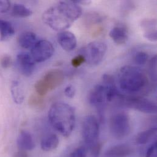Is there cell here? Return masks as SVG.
Returning <instances> with one entry per match:
<instances>
[{"mask_svg":"<svg viewBox=\"0 0 157 157\" xmlns=\"http://www.w3.org/2000/svg\"><path fill=\"white\" fill-rule=\"evenodd\" d=\"M81 14V8L73 1H59L44 12L42 20L52 29L61 32L71 27Z\"/></svg>","mask_w":157,"mask_h":157,"instance_id":"obj_1","label":"cell"},{"mask_svg":"<svg viewBox=\"0 0 157 157\" xmlns=\"http://www.w3.org/2000/svg\"><path fill=\"white\" fill-rule=\"evenodd\" d=\"M48 120L58 133L64 137H69L75 125V111L71 105L66 103H55L48 111Z\"/></svg>","mask_w":157,"mask_h":157,"instance_id":"obj_2","label":"cell"},{"mask_svg":"<svg viewBox=\"0 0 157 157\" xmlns=\"http://www.w3.org/2000/svg\"><path fill=\"white\" fill-rule=\"evenodd\" d=\"M148 83L146 74L140 68L125 66L121 68L119 75L120 88L128 93H136L144 89Z\"/></svg>","mask_w":157,"mask_h":157,"instance_id":"obj_3","label":"cell"},{"mask_svg":"<svg viewBox=\"0 0 157 157\" xmlns=\"http://www.w3.org/2000/svg\"><path fill=\"white\" fill-rule=\"evenodd\" d=\"M64 80V75L63 71L59 69L51 70L36 82L35 89L40 96H44L49 91L59 86Z\"/></svg>","mask_w":157,"mask_h":157,"instance_id":"obj_4","label":"cell"},{"mask_svg":"<svg viewBox=\"0 0 157 157\" xmlns=\"http://www.w3.org/2000/svg\"><path fill=\"white\" fill-rule=\"evenodd\" d=\"M109 128L113 136L117 140H122L131 132L129 116L125 113H117L110 119Z\"/></svg>","mask_w":157,"mask_h":157,"instance_id":"obj_5","label":"cell"},{"mask_svg":"<svg viewBox=\"0 0 157 157\" xmlns=\"http://www.w3.org/2000/svg\"><path fill=\"white\" fill-rule=\"evenodd\" d=\"M118 103L128 108L147 113L155 114L157 113V105L153 101L139 96H123Z\"/></svg>","mask_w":157,"mask_h":157,"instance_id":"obj_6","label":"cell"},{"mask_svg":"<svg viewBox=\"0 0 157 157\" xmlns=\"http://www.w3.org/2000/svg\"><path fill=\"white\" fill-rule=\"evenodd\" d=\"M82 138L87 146L90 147L97 143L99 135V124L95 117L88 116L82 123Z\"/></svg>","mask_w":157,"mask_h":157,"instance_id":"obj_7","label":"cell"},{"mask_svg":"<svg viewBox=\"0 0 157 157\" xmlns=\"http://www.w3.org/2000/svg\"><path fill=\"white\" fill-rule=\"evenodd\" d=\"M107 51L106 44L101 41H93L89 43L84 50L86 61L90 64H98L103 59Z\"/></svg>","mask_w":157,"mask_h":157,"instance_id":"obj_8","label":"cell"},{"mask_svg":"<svg viewBox=\"0 0 157 157\" xmlns=\"http://www.w3.org/2000/svg\"><path fill=\"white\" fill-rule=\"evenodd\" d=\"M53 44L48 40L37 41L31 48V55L34 61L43 63L49 59L54 53Z\"/></svg>","mask_w":157,"mask_h":157,"instance_id":"obj_9","label":"cell"},{"mask_svg":"<svg viewBox=\"0 0 157 157\" xmlns=\"http://www.w3.org/2000/svg\"><path fill=\"white\" fill-rule=\"evenodd\" d=\"M17 67L20 73L26 77H30L34 71L35 63L32 56L27 53H20L17 56Z\"/></svg>","mask_w":157,"mask_h":157,"instance_id":"obj_10","label":"cell"},{"mask_svg":"<svg viewBox=\"0 0 157 157\" xmlns=\"http://www.w3.org/2000/svg\"><path fill=\"white\" fill-rule=\"evenodd\" d=\"M89 103L100 109L104 108L107 103L106 100V87L103 84L96 85L90 92L89 95Z\"/></svg>","mask_w":157,"mask_h":157,"instance_id":"obj_11","label":"cell"},{"mask_svg":"<svg viewBox=\"0 0 157 157\" xmlns=\"http://www.w3.org/2000/svg\"><path fill=\"white\" fill-rule=\"evenodd\" d=\"M57 40L62 48L67 52L74 50L77 45V40L74 34L70 31H64L58 34Z\"/></svg>","mask_w":157,"mask_h":157,"instance_id":"obj_12","label":"cell"},{"mask_svg":"<svg viewBox=\"0 0 157 157\" xmlns=\"http://www.w3.org/2000/svg\"><path fill=\"white\" fill-rule=\"evenodd\" d=\"M141 26L143 31V36L146 39L152 42L157 41V21L155 19L143 20L141 21Z\"/></svg>","mask_w":157,"mask_h":157,"instance_id":"obj_13","label":"cell"},{"mask_svg":"<svg viewBox=\"0 0 157 157\" xmlns=\"http://www.w3.org/2000/svg\"><path fill=\"white\" fill-rule=\"evenodd\" d=\"M17 144L20 150L25 151H32L35 147V143L33 136L29 132L26 130H21L20 132Z\"/></svg>","mask_w":157,"mask_h":157,"instance_id":"obj_14","label":"cell"},{"mask_svg":"<svg viewBox=\"0 0 157 157\" xmlns=\"http://www.w3.org/2000/svg\"><path fill=\"white\" fill-rule=\"evenodd\" d=\"M133 149L127 144H120L109 148L105 153L106 157H127L133 153Z\"/></svg>","mask_w":157,"mask_h":157,"instance_id":"obj_15","label":"cell"},{"mask_svg":"<svg viewBox=\"0 0 157 157\" xmlns=\"http://www.w3.org/2000/svg\"><path fill=\"white\" fill-rule=\"evenodd\" d=\"M109 35L112 40L117 45H123L128 40V31L124 26H116L111 29Z\"/></svg>","mask_w":157,"mask_h":157,"instance_id":"obj_16","label":"cell"},{"mask_svg":"<svg viewBox=\"0 0 157 157\" xmlns=\"http://www.w3.org/2000/svg\"><path fill=\"white\" fill-rule=\"evenodd\" d=\"M18 42L20 47L25 49L32 48L37 41V36L35 33L31 31L22 33L18 38Z\"/></svg>","mask_w":157,"mask_h":157,"instance_id":"obj_17","label":"cell"},{"mask_svg":"<svg viewBox=\"0 0 157 157\" xmlns=\"http://www.w3.org/2000/svg\"><path fill=\"white\" fill-rule=\"evenodd\" d=\"M59 143V140L58 136L55 134H51L43 138L40 143V147L44 151L49 152L56 149Z\"/></svg>","mask_w":157,"mask_h":157,"instance_id":"obj_18","label":"cell"},{"mask_svg":"<svg viewBox=\"0 0 157 157\" xmlns=\"http://www.w3.org/2000/svg\"><path fill=\"white\" fill-rule=\"evenodd\" d=\"M10 92L13 100L16 104L20 105L23 102L24 91L21 84L18 81H12L10 86Z\"/></svg>","mask_w":157,"mask_h":157,"instance_id":"obj_19","label":"cell"},{"mask_svg":"<svg viewBox=\"0 0 157 157\" xmlns=\"http://www.w3.org/2000/svg\"><path fill=\"white\" fill-rule=\"evenodd\" d=\"M15 33L13 25L7 21L0 18V40L5 41L10 38Z\"/></svg>","mask_w":157,"mask_h":157,"instance_id":"obj_20","label":"cell"},{"mask_svg":"<svg viewBox=\"0 0 157 157\" xmlns=\"http://www.w3.org/2000/svg\"><path fill=\"white\" fill-rule=\"evenodd\" d=\"M157 135V128H151L139 133L136 138V142L138 144H146L151 141Z\"/></svg>","mask_w":157,"mask_h":157,"instance_id":"obj_21","label":"cell"},{"mask_svg":"<svg viewBox=\"0 0 157 157\" xmlns=\"http://www.w3.org/2000/svg\"><path fill=\"white\" fill-rule=\"evenodd\" d=\"M33 14V11L21 4L16 3L13 5L11 15L14 17L25 18L31 16Z\"/></svg>","mask_w":157,"mask_h":157,"instance_id":"obj_22","label":"cell"},{"mask_svg":"<svg viewBox=\"0 0 157 157\" xmlns=\"http://www.w3.org/2000/svg\"><path fill=\"white\" fill-rule=\"evenodd\" d=\"M44 103V99L39 95H32L29 99V105L34 108H41Z\"/></svg>","mask_w":157,"mask_h":157,"instance_id":"obj_23","label":"cell"},{"mask_svg":"<svg viewBox=\"0 0 157 157\" xmlns=\"http://www.w3.org/2000/svg\"><path fill=\"white\" fill-rule=\"evenodd\" d=\"M149 73L153 81H157V56L151 59L149 63Z\"/></svg>","mask_w":157,"mask_h":157,"instance_id":"obj_24","label":"cell"},{"mask_svg":"<svg viewBox=\"0 0 157 157\" xmlns=\"http://www.w3.org/2000/svg\"><path fill=\"white\" fill-rule=\"evenodd\" d=\"M149 58L147 53L144 52H138L135 56V61L136 64L140 65H144Z\"/></svg>","mask_w":157,"mask_h":157,"instance_id":"obj_25","label":"cell"},{"mask_svg":"<svg viewBox=\"0 0 157 157\" xmlns=\"http://www.w3.org/2000/svg\"><path fill=\"white\" fill-rule=\"evenodd\" d=\"M87 149L86 147L81 146L74 151L68 157H87Z\"/></svg>","mask_w":157,"mask_h":157,"instance_id":"obj_26","label":"cell"},{"mask_svg":"<svg viewBox=\"0 0 157 157\" xmlns=\"http://www.w3.org/2000/svg\"><path fill=\"white\" fill-rule=\"evenodd\" d=\"M0 64L3 69H8L12 64V59L9 55L3 56L0 59Z\"/></svg>","mask_w":157,"mask_h":157,"instance_id":"obj_27","label":"cell"},{"mask_svg":"<svg viewBox=\"0 0 157 157\" xmlns=\"http://www.w3.org/2000/svg\"><path fill=\"white\" fill-rule=\"evenodd\" d=\"M86 62L85 57L82 55H78L72 59L71 64L75 68H77Z\"/></svg>","mask_w":157,"mask_h":157,"instance_id":"obj_28","label":"cell"},{"mask_svg":"<svg viewBox=\"0 0 157 157\" xmlns=\"http://www.w3.org/2000/svg\"><path fill=\"white\" fill-rule=\"evenodd\" d=\"M146 157H157V142L156 141L148 148Z\"/></svg>","mask_w":157,"mask_h":157,"instance_id":"obj_29","label":"cell"},{"mask_svg":"<svg viewBox=\"0 0 157 157\" xmlns=\"http://www.w3.org/2000/svg\"><path fill=\"white\" fill-rule=\"evenodd\" d=\"M11 3L7 0H0V13L7 12L10 9Z\"/></svg>","mask_w":157,"mask_h":157,"instance_id":"obj_30","label":"cell"},{"mask_svg":"<svg viewBox=\"0 0 157 157\" xmlns=\"http://www.w3.org/2000/svg\"><path fill=\"white\" fill-rule=\"evenodd\" d=\"M90 149L91 151V153H92V155L93 157H98L100 153L101 149V144L100 143L98 142L94 146H91L90 147Z\"/></svg>","mask_w":157,"mask_h":157,"instance_id":"obj_31","label":"cell"},{"mask_svg":"<svg viewBox=\"0 0 157 157\" xmlns=\"http://www.w3.org/2000/svg\"><path fill=\"white\" fill-rule=\"evenodd\" d=\"M76 93V89L72 85H69L67 86L65 90H64V94L66 97L68 98H73L74 97Z\"/></svg>","mask_w":157,"mask_h":157,"instance_id":"obj_32","label":"cell"},{"mask_svg":"<svg viewBox=\"0 0 157 157\" xmlns=\"http://www.w3.org/2000/svg\"><path fill=\"white\" fill-rule=\"evenodd\" d=\"M12 157H28V155L26 151L20 150L16 153H15Z\"/></svg>","mask_w":157,"mask_h":157,"instance_id":"obj_33","label":"cell"},{"mask_svg":"<svg viewBox=\"0 0 157 157\" xmlns=\"http://www.w3.org/2000/svg\"><path fill=\"white\" fill-rule=\"evenodd\" d=\"M77 4H81V5H89L91 3V1H87V0H80V1H73Z\"/></svg>","mask_w":157,"mask_h":157,"instance_id":"obj_34","label":"cell"}]
</instances>
